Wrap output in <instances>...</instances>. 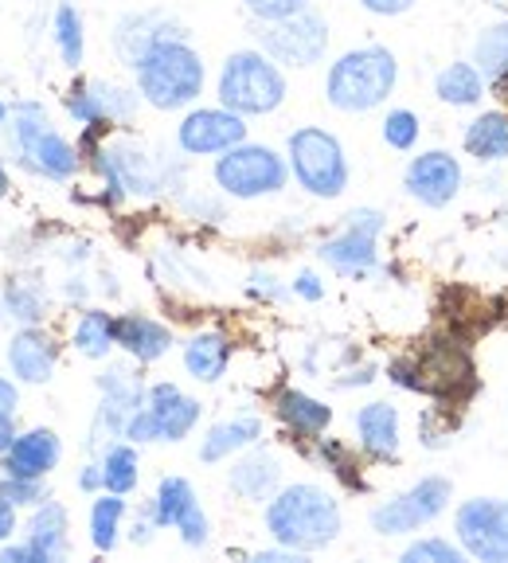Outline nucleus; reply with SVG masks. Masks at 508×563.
<instances>
[{
  "instance_id": "1a4fd4ad",
  "label": "nucleus",
  "mask_w": 508,
  "mask_h": 563,
  "mask_svg": "<svg viewBox=\"0 0 508 563\" xmlns=\"http://www.w3.org/2000/svg\"><path fill=\"white\" fill-rule=\"evenodd\" d=\"M254 40H258V47H263L278 67H313V63H321L324 52H329V24H324L321 12L306 9L286 20L258 24Z\"/></svg>"
},
{
  "instance_id": "58836bf2",
  "label": "nucleus",
  "mask_w": 508,
  "mask_h": 563,
  "mask_svg": "<svg viewBox=\"0 0 508 563\" xmlns=\"http://www.w3.org/2000/svg\"><path fill=\"white\" fill-rule=\"evenodd\" d=\"M243 9L251 12L258 24H270V20H286L294 12H306L309 0H243Z\"/></svg>"
},
{
  "instance_id": "5701e85b",
  "label": "nucleus",
  "mask_w": 508,
  "mask_h": 563,
  "mask_svg": "<svg viewBox=\"0 0 508 563\" xmlns=\"http://www.w3.org/2000/svg\"><path fill=\"white\" fill-rule=\"evenodd\" d=\"M278 482H281V462L270 450H251V454L239 457L228 474V485L239 497H246V501H270L274 493H278Z\"/></svg>"
},
{
  "instance_id": "f8f14e48",
  "label": "nucleus",
  "mask_w": 508,
  "mask_h": 563,
  "mask_svg": "<svg viewBox=\"0 0 508 563\" xmlns=\"http://www.w3.org/2000/svg\"><path fill=\"white\" fill-rule=\"evenodd\" d=\"M246 141V118L228 106H200L188 110L185 122L176 125V145L188 157H220Z\"/></svg>"
},
{
  "instance_id": "412c9836",
  "label": "nucleus",
  "mask_w": 508,
  "mask_h": 563,
  "mask_svg": "<svg viewBox=\"0 0 508 563\" xmlns=\"http://www.w3.org/2000/svg\"><path fill=\"white\" fill-rule=\"evenodd\" d=\"M114 336H118V349L130 352L137 364H153L161 361L168 349H173V329L153 321L145 313H122L114 321Z\"/></svg>"
},
{
  "instance_id": "de8ad7c7",
  "label": "nucleus",
  "mask_w": 508,
  "mask_h": 563,
  "mask_svg": "<svg viewBox=\"0 0 508 563\" xmlns=\"http://www.w3.org/2000/svg\"><path fill=\"white\" fill-rule=\"evenodd\" d=\"M79 489H87V493H98V489H106V482H102V462L98 466H87L79 474Z\"/></svg>"
},
{
  "instance_id": "bb28decb",
  "label": "nucleus",
  "mask_w": 508,
  "mask_h": 563,
  "mask_svg": "<svg viewBox=\"0 0 508 563\" xmlns=\"http://www.w3.org/2000/svg\"><path fill=\"white\" fill-rule=\"evenodd\" d=\"M485 75L477 70V63H446V67L434 75V95H439L442 106H454V110H474L485 98Z\"/></svg>"
},
{
  "instance_id": "c756f323",
  "label": "nucleus",
  "mask_w": 508,
  "mask_h": 563,
  "mask_svg": "<svg viewBox=\"0 0 508 563\" xmlns=\"http://www.w3.org/2000/svg\"><path fill=\"white\" fill-rule=\"evenodd\" d=\"M474 63L485 75V82H497L508 70V16L482 27V35L474 40Z\"/></svg>"
},
{
  "instance_id": "393cba45",
  "label": "nucleus",
  "mask_w": 508,
  "mask_h": 563,
  "mask_svg": "<svg viewBox=\"0 0 508 563\" xmlns=\"http://www.w3.org/2000/svg\"><path fill=\"white\" fill-rule=\"evenodd\" d=\"M263 439V419L258 415H235L228 422H216L200 442V462H223V457L239 454V450H251L254 442Z\"/></svg>"
},
{
  "instance_id": "0eeeda50",
  "label": "nucleus",
  "mask_w": 508,
  "mask_h": 563,
  "mask_svg": "<svg viewBox=\"0 0 508 563\" xmlns=\"http://www.w3.org/2000/svg\"><path fill=\"white\" fill-rule=\"evenodd\" d=\"M211 176H216L220 192L235 196V200H258V196H274L286 188L289 161L278 157L270 145H251V141H243L235 150L220 153Z\"/></svg>"
},
{
  "instance_id": "a19ab883",
  "label": "nucleus",
  "mask_w": 508,
  "mask_h": 563,
  "mask_svg": "<svg viewBox=\"0 0 508 563\" xmlns=\"http://www.w3.org/2000/svg\"><path fill=\"white\" fill-rule=\"evenodd\" d=\"M419 439H422V446H430V450H442L450 442V431L446 427H439V411H422Z\"/></svg>"
},
{
  "instance_id": "9d476101",
  "label": "nucleus",
  "mask_w": 508,
  "mask_h": 563,
  "mask_svg": "<svg viewBox=\"0 0 508 563\" xmlns=\"http://www.w3.org/2000/svg\"><path fill=\"white\" fill-rule=\"evenodd\" d=\"M379 231H384V211L376 208H356L344 216V231L333 239H324L317 246V258H321L329 271L344 274V278H364L368 271H376V243Z\"/></svg>"
},
{
  "instance_id": "603ef678",
  "label": "nucleus",
  "mask_w": 508,
  "mask_h": 563,
  "mask_svg": "<svg viewBox=\"0 0 508 563\" xmlns=\"http://www.w3.org/2000/svg\"><path fill=\"white\" fill-rule=\"evenodd\" d=\"M0 122H9V106L0 102Z\"/></svg>"
},
{
  "instance_id": "09e8293b",
  "label": "nucleus",
  "mask_w": 508,
  "mask_h": 563,
  "mask_svg": "<svg viewBox=\"0 0 508 563\" xmlns=\"http://www.w3.org/2000/svg\"><path fill=\"white\" fill-rule=\"evenodd\" d=\"M12 442H16V427H12V419H0V454H9Z\"/></svg>"
},
{
  "instance_id": "f257e3e1",
  "label": "nucleus",
  "mask_w": 508,
  "mask_h": 563,
  "mask_svg": "<svg viewBox=\"0 0 508 563\" xmlns=\"http://www.w3.org/2000/svg\"><path fill=\"white\" fill-rule=\"evenodd\" d=\"M266 532L274 544H286L301 555L321 552L341 537V505L313 482L286 485L266 501Z\"/></svg>"
},
{
  "instance_id": "2f4dec72",
  "label": "nucleus",
  "mask_w": 508,
  "mask_h": 563,
  "mask_svg": "<svg viewBox=\"0 0 508 563\" xmlns=\"http://www.w3.org/2000/svg\"><path fill=\"white\" fill-rule=\"evenodd\" d=\"M55 47H59V59L70 70L82 67V55H87V32H82V12L75 4L63 0L55 9Z\"/></svg>"
},
{
  "instance_id": "f704fd0d",
  "label": "nucleus",
  "mask_w": 508,
  "mask_h": 563,
  "mask_svg": "<svg viewBox=\"0 0 508 563\" xmlns=\"http://www.w3.org/2000/svg\"><path fill=\"white\" fill-rule=\"evenodd\" d=\"M379 133H384V141L391 145L395 153H411L415 145H419V137H422L419 114H415V110H407V106H395V110H387Z\"/></svg>"
},
{
  "instance_id": "37998d69",
  "label": "nucleus",
  "mask_w": 508,
  "mask_h": 563,
  "mask_svg": "<svg viewBox=\"0 0 508 563\" xmlns=\"http://www.w3.org/2000/svg\"><path fill=\"white\" fill-rule=\"evenodd\" d=\"M251 294H254V298L281 301V298H286V286H278V278H274V274H251Z\"/></svg>"
},
{
  "instance_id": "b1692460",
  "label": "nucleus",
  "mask_w": 508,
  "mask_h": 563,
  "mask_svg": "<svg viewBox=\"0 0 508 563\" xmlns=\"http://www.w3.org/2000/svg\"><path fill=\"white\" fill-rule=\"evenodd\" d=\"M465 153L482 165H505L508 161V114L505 110H482L462 133Z\"/></svg>"
},
{
  "instance_id": "72a5a7b5",
  "label": "nucleus",
  "mask_w": 508,
  "mask_h": 563,
  "mask_svg": "<svg viewBox=\"0 0 508 563\" xmlns=\"http://www.w3.org/2000/svg\"><path fill=\"white\" fill-rule=\"evenodd\" d=\"M63 106H67V114L75 118V125H82V130H106V110H102V98H98L95 90V79H79L75 87L67 90V98H63Z\"/></svg>"
},
{
  "instance_id": "39448f33",
  "label": "nucleus",
  "mask_w": 508,
  "mask_h": 563,
  "mask_svg": "<svg viewBox=\"0 0 508 563\" xmlns=\"http://www.w3.org/2000/svg\"><path fill=\"white\" fill-rule=\"evenodd\" d=\"M9 122L12 141H16V157L24 168L47 176V180H70L79 173V150L55 130L40 102H16L9 110Z\"/></svg>"
},
{
  "instance_id": "4468645a",
  "label": "nucleus",
  "mask_w": 508,
  "mask_h": 563,
  "mask_svg": "<svg viewBox=\"0 0 508 563\" xmlns=\"http://www.w3.org/2000/svg\"><path fill=\"white\" fill-rule=\"evenodd\" d=\"M150 505H153L157 528H176L188 548L208 544V537H211L208 512H203L200 501H196V489L188 477H161L157 497H153Z\"/></svg>"
},
{
  "instance_id": "a18cd8bd",
  "label": "nucleus",
  "mask_w": 508,
  "mask_h": 563,
  "mask_svg": "<svg viewBox=\"0 0 508 563\" xmlns=\"http://www.w3.org/2000/svg\"><path fill=\"white\" fill-rule=\"evenodd\" d=\"M16 407H20V391H16V384H12V379L0 376V419H12V415H16Z\"/></svg>"
},
{
  "instance_id": "6e6552de",
  "label": "nucleus",
  "mask_w": 508,
  "mask_h": 563,
  "mask_svg": "<svg viewBox=\"0 0 508 563\" xmlns=\"http://www.w3.org/2000/svg\"><path fill=\"white\" fill-rule=\"evenodd\" d=\"M450 501H454V485H450V477L427 474V477H419L411 489L395 493L391 501L376 505L368 525H372V532H379V537H411V532H419V528L434 525V520L450 509Z\"/></svg>"
},
{
  "instance_id": "423d86ee",
  "label": "nucleus",
  "mask_w": 508,
  "mask_h": 563,
  "mask_svg": "<svg viewBox=\"0 0 508 563\" xmlns=\"http://www.w3.org/2000/svg\"><path fill=\"white\" fill-rule=\"evenodd\" d=\"M289 173L317 200H336L349 188V157L336 133L321 125H301L286 141Z\"/></svg>"
},
{
  "instance_id": "473e14b6",
  "label": "nucleus",
  "mask_w": 508,
  "mask_h": 563,
  "mask_svg": "<svg viewBox=\"0 0 508 563\" xmlns=\"http://www.w3.org/2000/svg\"><path fill=\"white\" fill-rule=\"evenodd\" d=\"M141 477V462H137V450L130 442H114V446H106L102 454V482L110 493H130Z\"/></svg>"
},
{
  "instance_id": "e433bc0d",
  "label": "nucleus",
  "mask_w": 508,
  "mask_h": 563,
  "mask_svg": "<svg viewBox=\"0 0 508 563\" xmlns=\"http://www.w3.org/2000/svg\"><path fill=\"white\" fill-rule=\"evenodd\" d=\"M462 560H465V548L446 537H427V540H415L411 548H404V563H462Z\"/></svg>"
},
{
  "instance_id": "ddd939ff",
  "label": "nucleus",
  "mask_w": 508,
  "mask_h": 563,
  "mask_svg": "<svg viewBox=\"0 0 508 563\" xmlns=\"http://www.w3.org/2000/svg\"><path fill=\"white\" fill-rule=\"evenodd\" d=\"M465 185L462 161L446 150H427L419 157H411L404 173V188L411 200H419L422 208H450L457 200Z\"/></svg>"
},
{
  "instance_id": "4c0bfd02",
  "label": "nucleus",
  "mask_w": 508,
  "mask_h": 563,
  "mask_svg": "<svg viewBox=\"0 0 508 563\" xmlns=\"http://www.w3.org/2000/svg\"><path fill=\"white\" fill-rule=\"evenodd\" d=\"M317 454H321L324 466L333 470V474L341 477V482L349 485V489H364V477H360L356 457H352L349 450H344L336 439H317Z\"/></svg>"
},
{
  "instance_id": "c9c22d12",
  "label": "nucleus",
  "mask_w": 508,
  "mask_h": 563,
  "mask_svg": "<svg viewBox=\"0 0 508 563\" xmlns=\"http://www.w3.org/2000/svg\"><path fill=\"white\" fill-rule=\"evenodd\" d=\"M4 306H9V313L16 317L20 325H35L44 317V290L32 286V282H9Z\"/></svg>"
},
{
  "instance_id": "2eb2a0df",
  "label": "nucleus",
  "mask_w": 508,
  "mask_h": 563,
  "mask_svg": "<svg viewBox=\"0 0 508 563\" xmlns=\"http://www.w3.org/2000/svg\"><path fill=\"white\" fill-rule=\"evenodd\" d=\"M98 391H102V407H98V431H110V434H122L125 431V419L145 404L150 396V387L141 384L130 368L114 364V368H106L98 376Z\"/></svg>"
},
{
  "instance_id": "4be33fe9",
  "label": "nucleus",
  "mask_w": 508,
  "mask_h": 563,
  "mask_svg": "<svg viewBox=\"0 0 508 563\" xmlns=\"http://www.w3.org/2000/svg\"><path fill=\"white\" fill-rule=\"evenodd\" d=\"M32 563H55L67 555V509L59 501H40L24 532Z\"/></svg>"
},
{
  "instance_id": "f3484780",
  "label": "nucleus",
  "mask_w": 508,
  "mask_h": 563,
  "mask_svg": "<svg viewBox=\"0 0 508 563\" xmlns=\"http://www.w3.org/2000/svg\"><path fill=\"white\" fill-rule=\"evenodd\" d=\"M59 457H63L59 434L47 431V427H35V431H27V434H16V442H12L9 454H4V474L40 477V482H44V477L59 466Z\"/></svg>"
},
{
  "instance_id": "aec40b11",
  "label": "nucleus",
  "mask_w": 508,
  "mask_h": 563,
  "mask_svg": "<svg viewBox=\"0 0 508 563\" xmlns=\"http://www.w3.org/2000/svg\"><path fill=\"white\" fill-rule=\"evenodd\" d=\"M356 439L372 462H395L399 457V411L384 399L364 404L356 411Z\"/></svg>"
},
{
  "instance_id": "a211bd4d",
  "label": "nucleus",
  "mask_w": 508,
  "mask_h": 563,
  "mask_svg": "<svg viewBox=\"0 0 508 563\" xmlns=\"http://www.w3.org/2000/svg\"><path fill=\"white\" fill-rule=\"evenodd\" d=\"M173 35H188V32L176 24L173 16H165V12H130V16L118 20L114 47H118V55H122V59L133 67V63L150 52L153 44H161V40H173Z\"/></svg>"
},
{
  "instance_id": "c03bdc74",
  "label": "nucleus",
  "mask_w": 508,
  "mask_h": 563,
  "mask_svg": "<svg viewBox=\"0 0 508 563\" xmlns=\"http://www.w3.org/2000/svg\"><path fill=\"white\" fill-rule=\"evenodd\" d=\"M294 294H298V298H306V301H321L324 286H321V278H317L313 271H301L298 278H294Z\"/></svg>"
},
{
  "instance_id": "dca6fc26",
  "label": "nucleus",
  "mask_w": 508,
  "mask_h": 563,
  "mask_svg": "<svg viewBox=\"0 0 508 563\" xmlns=\"http://www.w3.org/2000/svg\"><path fill=\"white\" fill-rule=\"evenodd\" d=\"M145 407L153 415V431H157V442H180L192 434V427L200 422V404L192 396H185L176 384H153L150 396H145Z\"/></svg>"
},
{
  "instance_id": "c85d7f7f",
  "label": "nucleus",
  "mask_w": 508,
  "mask_h": 563,
  "mask_svg": "<svg viewBox=\"0 0 508 563\" xmlns=\"http://www.w3.org/2000/svg\"><path fill=\"white\" fill-rule=\"evenodd\" d=\"M114 321L118 317H110L106 309H87V313L79 317V325H75V349H79L82 356H90V361H106L110 349L118 344Z\"/></svg>"
},
{
  "instance_id": "20e7f679",
  "label": "nucleus",
  "mask_w": 508,
  "mask_h": 563,
  "mask_svg": "<svg viewBox=\"0 0 508 563\" xmlns=\"http://www.w3.org/2000/svg\"><path fill=\"white\" fill-rule=\"evenodd\" d=\"M216 95H220V106L235 114L263 118L286 102V75L263 47H246V52H231L223 59Z\"/></svg>"
},
{
  "instance_id": "8fccbe9b",
  "label": "nucleus",
  "mask_w": 508,
  "mask_h": 563,
  "mask_svg": "<svg viewBox=\"0 0 508 563\" xmlns=\"http://www.w3.org/2000/svg\"><path fill=\"white\" fill-rule=\"evenodd\" d=\"M489 95H493V98H500V102H508V70L500 75L497 82H489Z\"/></svg>"
},
{
  "instance_id": "49530a36",
  "label": "nucleus",
  "mask_w": 508,
  "mask_h": 563,
  "mask_svg": "<svg viewBox=\"0 0 508 563\" xmlns=\"http://www.w3.org/2000/svg\"><path fill=\"white\" fill-rule=\"evenodd\" d=\"M12 532H16V505L9 497H0V544L12 540Z\"/></svg>"
},
{
  "instance_id": "cd10ccee",
  "label": "nucleus",
  "mask_w": 508,
  "mask_h": 563,
  "mask_svg": "<svg viewBox=\"0 0 508 563\" xmlns=\"http://www.w3.org/2000/svg\"><path fill=\"white\" fill-rule=\"evenodd\" d=\"M228 364H231V341L223 333H216V329L196 333L192 341L185 344V368H188V376L200 379V384H220Z\"/></svg>"
},
{
  "instance_id": "f03ea898",
  "label": "nucleus",
  "mask_w": 508,
  "mask_h": 563,
  "mask_svg": "<svg viewBox=\"0 0 508 563\" xmlns=\"http://www.w3.org/2000/svg\"><path fill=\"white\" fill-rule=\"evenodd\" d=\"M395 82H399V59H395L391 47H352L336 63H329L324 102L341 110V114H368V110H379L395 95Z\"/></svg>"
},
{
  "instance_id": "3c124183",
  "label": "nucleus",
  "mask_w": 508,
  "mask_h": 563,
  "mask_svg": "<svg viewBox=\"0 0 508 563\" xmlns=\"http://www.w3.org/2000/svg\"><path fill=\"white\" fill-rule=\"evenodd\" d=\"M9 196V173H4V165H0V200Z\"/></svg>"
},
{
  "instance_id": "79ce46f5",
  "label": "nucleus",
  "mask_w": 508,
  "mask_h": 563,
  "mask_svg": "<svg viewBox=\"0 0 508 563\" xmlns=\"http://www.w3.org/2000/svg\"><path fill=\"white\" fill-rule=\"evenodd\" d=\"M415 4H419V0H360V9L372 12V16H404Z\"/></svg>"
},
{
  "instance_id": "6ab92c4d",
  "label": "nucleus",
  "mask_w": 508,
  "mask_h": 563,
  "mask_svg": "<svg viewBox=\"0 0 508 563\" xmlns=\"http://www.w3.org/2000/svg\"><path fill=\"white\" fill-rule=\"evenodd\" d=\"M9 364L16 372V379H24V384H47L55 364H59V344L44 329L24 325L9 341Z\"/></svg>"
},
{
  "instance_id": "7c9ffc66",
  "label": "nucleus",
  "mask_w": 508,
  "mask_h": 563,
  "mask_svg": "<svg viewBox=\"0 0 508 563\" xmlns=\"http://www.w3.org/2000/svg\"><path fill=\"white\" fill-rule=\"evenodd\" d=\"M122 517H125L122 493L102 489V497H98V501L90 505V544H95L98 552H114V548H118Z\"/></svg>"
},
{
  "instance_id": "ea45409f",
  "label": "nucleus",
  "mask_w": 508,
  "mask_h": 563,
  "mask_svg": "<svg viewBox=\"0 0 508 563\" xmlns=\"http://www.w3.org/2000/svg\"><path fill=\"white\" fill-rule=\"evenodd\" d=\"M0 497H9L12 505H40L44 501V482L40 477H0Z\"/></svg>"
},
{
  "instance_id": "a878e982",
  "label": "nucleus",
  "mask_w": 508,
  "mask_h": 563,
  "mask_svg": "<svg viewBox=\"0 0 508 563\" xmlns=\"http://www.w3.org/2000/svg\"><path fill=\"white\" fill-rule=\"evenodd\" d=\"M274 411H278V419L286 422L294 434H301V439H321V434L329 431V422H333V407H324L321 399L306 396V391H294V387L278 391Z\"/></svg>"
},
{
  "instance_id": "9b49d317",
  "label": "nucleus",
  "mask_w": 508,
  "mask_h": 563,
  "mask_svg": "<svg viewBox=\"0 0 508 563\" xmlns=\"http://www.w3.org/2000/svg\"><path fill=\"white\" fill-rule=\"evenodd\" d=\"M457 544L470 560L508 563V501L505 497H470L454 512Z\"/></svg>"
},
{
  "instance_id": "7ed1b4c3",
  "label": "nucleus",
  "mask_w": 508,
  "mask_h": 563,
  "mask_svg": "<svg viewBox=\"0 0 508 563\" xmlns=\"http://www.w3.org/2000/svg\"><path fill=\"white\" fill-rule=\"evenodd\" d=\"M133 79H137L141 98L153 106V110H185L196 98L203 95V59L188 35H173V40H161L150 52L133 63Z\"/></svg>"
}]
</instances>
